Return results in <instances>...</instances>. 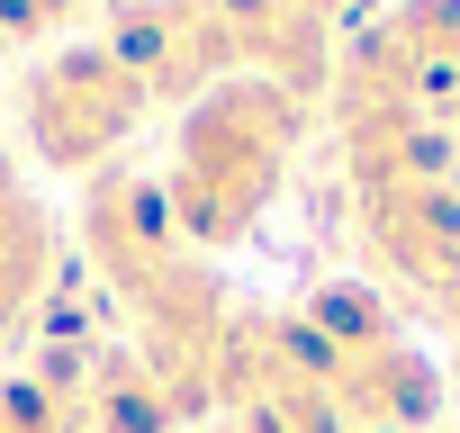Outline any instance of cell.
Listing matches in <instances>:
<instances>
[{"label": "cell", "mask_w": 460, "mask_h": 433, "mask_svg": "<svg viewBox=\"0 0 460 433\" xmlns=\"http://www.w3.org/2000/svg\"><path fill=\"white\" fill-rule=\"evenodd\" d=\"M298 127H307V100L235 73L217 82L208 100H190L181 118V154H172V226L190 235V253H217V244H244L262 226V208L280 199V172L298 154Z\"/></svg>", "instance_id": "1"}, {"label": "cell", "mask_w": 460, "mask_h": 433, "mask_svg": "<svg viewBox=\"0 0 460 433\" xmlns=\"http://www.w3.org/2000/svg\"><path fill=\"white\" fill-rule=\"evenodd\" d=\"M154 109H190L217 82H235V28H226V0H136L118 10V28L100 37Z\"/></svg>", "instance_id": "3"}, {"label": "cell", "mask_w": 460, "mask_h": 433, "mask_svg": "<svg viewBox=\"0 0 460 433\" xmlns=\"http://www.w3.org/2000/svg\"><path fill=\"white\" fill-rule=\"evenodd\" d=\"M0 433H91V415H82V370L0 379Z\"/></svg>", "instance_id": "7"}, {"label": "cell", "mask_w": 460, "mask_h": 433, "mask_svg": "<svg viewBox=\"0 0 460 433\" xmlns=\"http://www.w3.org/2000/svg\"><path fill=\"white\" fill-rule=\"evenodd\" d=\"M361 235L442 307H460V190L451 172H352Z\"/></svg>", "instance_id": "4"}, {"label": "cell", "mask_w": 460, "mask_h": 433, "mask_svg": "<svg viewBox=\"0 0 460 433\" xmlns=\"http://www.w3.org/2000/svg\"><path fill=\"white\" fill-rule=\"evenodd\" d=\"M82 415H91V433H172L181 397L163 388V370L145 352H100L82 370Z\"/></svg>", "instance_id": "6"}, {"label": "cell", "mask_w": 460, "mask_h": 433, "mask_svg": "<svg viewBox=\"0 0 460 433\" xmlns=\"http://www.w3.org/2000/svg\"><path fill=\"white\" fill-rule=\"evenodd\" d=\"M145 82L109 55V46H64L28 73L19 91V118H28V145L55 163V172H109V154L145 127Z\"/></svg>", "instance_id": "2"}, {"label": "cell", "mask_w": 460, "mask_h": 433, "mask_svg": "<svg viewBox=\"0 0 460 433\" xmlns=\"http://www.w3.org/2000/svg\"><path fill=\"white\" fill-rule=\"evenodd\" d=\"M235 64L289 100H316L334 82V0H226Z\"/></svg>", "instance_id": "5"}]
</instances>
